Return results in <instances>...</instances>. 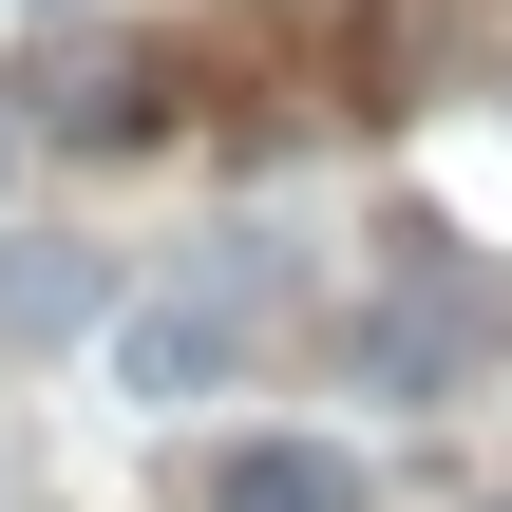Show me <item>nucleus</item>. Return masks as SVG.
<instances>
[{
    "instance_id": "nucleus-1",
    "label": "nucleus",
    "mask_w": 512,
    "mask_h": 512,
    "mask_svg": "<svg viewBox=\"0 0 512 512\" xmlns=\"http://www.w3.org/2000/svg\"><path fill=\"white\" fill-rule=\"evenodd\" d=\"M209 512H361V456H323V437H247V456L209 475Z\"/></svg>"
},
{
    "instance_id": "nucleus-2",
    "label": "nucleus",
    "mask_w": 512,
    "mask_h": 512,
    "mask_svg": "<svg viewBox=\"0 0 512 512\" xmlns=\"http://www.w3.org/2000/svg\"><path fill=\"white\" fill-rule=\"evenodd\" d=\"M114 361H133V399H190V380H228V361H247V323H228V304H152Z\"/></svg>"
},
{
    "instance_id": "nucleus-3",
    "label": "nucleus",
    "mask_w": 512,
    "mask_h": 512,
    "mask_svg": "<svg viewBox=\"0 0 512 512\" xmlns=\"http://www.w3.org/2000/svg\"><path fill=\"white\" fill-rule=\"evenodd\" d=\"M0 323H19V342H57V323H95V266H38V247H19V266H0Z\"/></svg>"
},
{
    "instance_id": "nucleus-4",
    "label": "nucleus",
    "mask_w": 512,
    "mask_h": 512,
    "mask_svg": "<svg viewBox=\"0 0 512 512\" xmlns=\"http://www.w3.org/2000/svg\"><path fill=\"white\" fill-rule=\"evenodd\" d=\"M456 342H475V323H456V304H399V323H380V342H361V361H380V380H399V399H418V380H456Z\"/></svg>"
},
{
    "instance_id": "nucleus-5",
    "label": "nucleus",
    "mask_w": 512,
    "mask_h": 512,
    "mask_svg": "<svg viewBox=\"0 0 512 512\" xmlns=\"http://www.w3.org/2000/svg\"><path fill=\"white\" fill-rule=\"evenodd\" d=\"M0 171H19V114H0Z\"/></svg>"
}]
</instances>
